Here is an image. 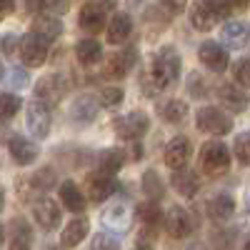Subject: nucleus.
<instances>
[{"mask_svg":"<svg viewBox=\"0 0 250 250\" xmlns=\"http://www.w3.org/2000/svg\"><path fill=\"white\" fill-rule=\"evenodd\" d=\"M195 123H198V130L210 133V135H225L233 130V118L220 108H200L195 115Z\"/></svg>","mask_w":250,"mask_h":250,"instance_id":"nucleus-4","label":"nucleus"},{"mask_svg":"<svg viewBox=\"0 0 250 250\" xmlns=\"http://www.w3.org/2000/svg\"><path fill=\"white\" fill-rule=\"evenodd\" d=\"M105 23H108L105 8H100V5H85V8L80 10V28L83 30L98 35L100 30H105Z\"/></svg>","mask_w":250,"mask_h":250,"instance_id":"nucleus-15","label":"nucleus"},{"mask_svg":"<svg viewBox=\"0 0 250 250\" xmlns=\"http://www.w3.org/2000/svg\"><path fill=\"white\" fill-rule=\"evenodd\" d=\"M70 3L73 0H40V5H43V10L53 13V15H62L70 10Z\"/></svg>","mask_w":250,"mask_h":250,"instance_id":"nucleus-37","label":"nucleus"},{"mask_svg":"<svg viewBox=\"0 0 250 250\" xmlns=\"http://www.w3.org/2000/svg\"><path fill=\"white\" fill-rule=\"evenodd\" d=\"M33 30H35L38 35H43L48 43H50V40L60 38V33H62V23H60V20H58L53 13H48V15H38Z\"/></svg>","mask_w":250,"mask_h":250,"instance_id":"nucleus-26","label":"nucleus"},{"mask_svg":"<svg viewBox=\"0 0 250 250\" xmlns=\"http://www.w3.org/2000/svg\"><path fill=\"white\" fill-rule=\"evenodd\" d=\"M200 55V62L208 68V70H213V73H223L228 68V62H230V58H228V50L220 45V43H213V40H205V43L200 45L198 50Z\"/></svg>","mask_w":250,"mask_h":250,"instance_id":"nucleus-7","label":"nucleus"},{"mask_svg":"<svg viewBox=\"0 0 250 250\" xmlns=\"http://www.w3.org/2000/svg\"><path fill=\"white\" fill-rule=\"evenodd\" d=\"M18 53H20V58H23V62L28 68H40L48 58V40L43 35H38L35 30H30L20 38Z\"/></svg>","mask_w":250,"mask_h":250,"instance_id":"nucleus-3","label":"nucleus"},{"mask_svg":"<svg viewBox=\"0 0 250 250\" xmlns=\"http://www.w3.org/2000/svg\"><path fill=\"white\" fill-rule=\"evenodd\" d=\"M220 100L225 108H230L233 113H243L248 108V100H245V93L233 88V85H223L220 88Z\"/></svg>","mask_w":250,"mask_h":250,"instance_id":"nucleus-30","label":"nucleus"},{"mask_svg":"<svg viewBox=\"0 0 250 250\" xmlns=\"http://www.w3.org/2000/svg\"><path fill=\"white\" fill-rule=\"evenodd\" d=\"M100 173H105V175H115L123 165H125V153L120 148H108V150H103L100 153Z\"/></svg>","mask_w":250,"mask_h":250,"instance_id":"nucleus-27","label":"nucleus"},{"mask_svg":"<svg viewBox=\"0 0 250 250\" xmlns=\"http://www.w3.org/2000/svg\"><path fill=\"white\" fill-rule=\"evenodd\" d=\"M180 68H183V62H180L178 50H175V48H163V50L155 55V60L150 62V70H148V73H150L153 80L158 83V88L163 90V88H170V85H175V83H178Z\"/></svg>","mask_w":250,"mask_h":250,"instance_id":"nucleus-1","label":"nucleus"},{"mask_svg":"<svg viewBox=\"0 0 250 250\" xmlns=\"http://www.w3.org/2000/svg\"><path fill=\"white\" fill-rule=\"evenodd\" d=\"M235 155L243 165H248V133H240L235 138Z\"/></svg>","mask_w":250,"mask_h":250,"instance_id":"nucleus-39","label":"nucleus"},{"mask_svg":"<svg viewBox=\"0 0 250 250\" xmlns=\"http://www.w3.org/2000/svg\"><path fill=\"white\" fill-rule=\"evenodd\" d=\"M3 48H5V55H10V58H13V53H15V48H18V38H15V35H5Z\"/></svg>","mask_w":250,"mask_h":250,"instance_id":"nucleus-43","label":"nucleus"},{"mask_svg":"<svg viewBox=\"0 0 250 250\" xmlns=\"http://www.w3.org/2000/svg\"><path fill=\"white\" fill-rule=\"evenodd\" d=\"M0 78H3V68H0Z\"/></svg>","mask_w":250,"mask_h":250,"instance_id":"nucleus-49","label":"nucleus"},{"mask_svg":"<svg viewBox=\"0 0 250 250\" xmlns=\"http://www.w3.org/2000/svg\"><path fill=\"white\" fill-rule=\"evenodd\" d=\"M200 165H203V170L210 173V175L225 173L228 168H230V148L220 140L205 143L203 150H200Z\"/></svg>","mask_w":250,"mask_h":250,"instance_id":"nucleus-2","label":"nucleus"},{"mask_svg":"<svg viewBox=\"0 0 250 250\" xmlns=\"http://www.w3.org/2000/svg\"><path fill=\"white\" fill-rule=\"evenodd\" d=\"M203 3L210 8V13L215 15V20H225L228 15H230V10H233L230 0H203Z\"/></svg>","mask_w":250,"mask_h":250,"instance_id":"nucleus-35","label":"nucleus"},{"mask_svg":"<svg viewBox=\"0 0 250 250\" xmlns=\"http://www.w3.org/2000/svg\"><path fill=\"white\" fill-rule=\"evenodd\" d=\"M33 215L38 220L40 228H45V230H53V228L60 225V218H62V210L60 205L53 200V198H43L33 205Z\"/></svg>","mask_w":250,"mask_h":250,"instance_id":"nucleus-9","label":"nucleus"},{"mask_svg":"<svg viewBox=\"0 0 250 250\" xmlns=\"http://www.w3.org/2000/svg\"><path fill=\"white\" fill-rule=\"evenodd\" d=\"M158 113H160V118H163L165 123L178 125V123H183V120L188 118V103H185V100H178V98H170V100L160 103Z\"/></svg>","mask_w":250,"mask_h":250,"instance_id":"nucleus-24","label":"nucleus"},{"mask_svg":"<svg viewBox=\"0 0 250 250\" xmlns=\"http://www.w3.org/2000/svg\"><path fill=\"white\" fill-rule=\"evenodd\" d=\"M28 128L35 138H48L50 133V108L45 105L43 100H33L30 105H28Z\"/></svg>","mask_w":250,"mask_h":250,"instance_id":"nucleus-6","label":"nucleus"},{"mask_svg":"<svg viewBox=\"0 0 250 250\" xmlns=\"http://www.w3.org/2000/svg\"><path fill=\"white\" fill-rule=\"evenodd\" d=\"M208 208H210V218L218 220V223H225V220H230L235 215V200L228 193H218L215 198H210Z\"/></svg>","mask_w":250,"mask_h":250,"instance_id":"nucleus-19","label":"nucleus"},{"mask_svg":"<svg viewBox=\"0 0 250 250\" xmlns=\"http://www.w3.org/2000/svg\"><path fill=\"white\" fill-rule=\"evenodd\" d=\"M5 208V193H3V185H0V210Z\"/></svg>","mask_w":250,"mask_h":250,"instance_id":"nucleus-47","label":"nucleus"},{"mask_svg":"<svg viewBox=\"0 0 250 250\" xmlns=\"http://www.w3.org/2000/svg\"><path fill=\"white\" fill-rule=\"evenodd\" d=\"M98 108H100V100L98 98H93L90 93L80 95L73 103V120H78V123H93L95 115H98Z\"/></svg>","mask_w":250,"mask_h":250,"instance_id":"nucleus-18","label":"nucleus"},{"mask_svg":"<svg viewBox=\"0 0 250 250\" xmlns=\"http://www.w3.org/2000/svg\"><path fill=\"white\" fill-rule=\"evenodd\" d=\"M190 23H193L195 30H210L218 20L210 13V8H208L203 0H198V3H193V8H190Z\"/></svg>","mask_w":250,"mask_h":250,"instance_id":"nucleus-28","label":"nucleus"},{"mask_svg":"<svg viewBox=\"0 0 250 250\" xmlns=\"http://www.w3.org/2000/svg\"><path fill=\"white\" fill-rule=\"evenodd\" d=\"M103 225L108 230H118V233H125L130 228V210L125 205H113L103 213Z\"/></svg>","mask_w":250,"mask_h":250,"instance_id":"nucleus-20","label":"nucleus"},{"mask_svg":"<svg viewBox=\"0 0 250 250\" xmlns=\"http://www.w3.org/2000/svg\"><path fill=\"white\" fill-rule=\"evenodd\" d=\"M93 248H110V250H118L120 243H118L113 235H103V233H100V235L93 238Z\"/></svg>","mask_w":250,"mask_h":250,"instance_id":"nucleus-40","label":"nucleus"},{"mask_svg":"<svg viewBox=\"0 0 250 250\" xmlns=\"http://www.w3.org/2000/svg\"><path fill=\"white\" fill-rule=\"evenodd\" d=\"M85 235H88V220L85 218H73L65 225V230H62L60 243L65 245V248H73V245L83 243V238H85Z\"/></svg>","mask_w":250,"mask_h":250,"instance_id":"nucleus-25","label":"nucleus"},{"mask_svg":"<svg viewBox=\"0 0 250 250\" xmlns=\"http://www.w3.org/2000/svg\"><path fill=\"white\" fill-rule=\"evenodd\" d=\"M113 193H115V183H113L110 175H105V173L88 175V195H90V200L103 203V200H108Z\"/></svg>","mask_w":250,"mask_h":250,"instance_id":"nucleus-17","label":"nucleus"},{"mask_svg":"<svg viewBox=\"0 0 250 250\" xmlns=\"http://www.w3.org/2000/svg\"><path fill=\"white\" fill-rule=\"evenodd\" d=\"M65 83H62L58 75H45V78H40L35 83V98L38 100H43L45 105H55V103L62 98V93H65Z\"/></svg>","mask_w":250,"mask_h":250,"instance_id":"nucleus-10","label":"nucleus"},{"mask_svg":"<svg viewBox=\"0 0 250 250\" xmlns=\"http://www.w3.org/2000/svg\"><path fill=\"white\" fill-rule=\"evenodd\" d=\"M135 215H138V220H140L143 225H150V228H155V225L163 220L160 208H158L153 200H150V203H140L138 210H135Z\"/></svg>","mask_w":250,"mask_h":250,"instance_id":"nucleus-33","label":"nucleus"},{"mask_svg":"<svg viewBox=\"0 0 250 250\" xmlns=\"http://www.w3.org/2000/svg\"><path fill=\"white\" fill-rule=\"evenodd\" d=\"M8 148H10V155L18 165H30L35 158H38V148L23 135H13L10 143H8Z\"/></svg>","mask_w":250,"mask_h":250,"instance_id":"nucleus-16","label":"nucleus"},{"mask_svg":"<svg viewBox=\"0 0 250 250\" xmlns=\"http://www.w3.org/2000/svg\"><path fill=\"white\" fill-rule=\"evenodd\" d=\"M3 240H5V230H3V225H0V245H3Z\"/></svg>","mask_w":250,"mask_h":250,"instance_id":"nucleus-48","label":"nucleus"},{"mask_svg":"<svg viewBox=\"0 0 250 250\" xmlns=\"http://www.w3.org/2000/svg\"><path fill=\"white\" fill-rule=\"evenodd\" d=\"M165 230H168V235H173V238H185V235H190L193 223H190V215H188L185 208L173 205L170 210L165 213Z\"/></svg>","mask_w":250,"mask_h":250,"instance_id":"nucleus-11","label":"nucleus"},{"mask_svg":"<svg viewBox=\"0 0 250 250\" xmlns=\"http://www.w3.org/2000/svg\"><path fill=\"white\" fill-rule=\"evenodd\" d=\"M120 103H123V90L118 85H105L100 90V105L113 108V105H120Z\"/></svg>","mask_w":250,"mask_h":250,"instance_id":"nucleus-34","label":"nucleus"},{"mask_svg":"<svg viewBox=\"0 0 250 250\" xmlns=\"http://www.w3.org/2000/svg\"><path fill=\"white\" fill-rule=\"evenodd\" d=\"M230 5H235V8H248V0H230Z\"/></svg>","mask_w":250,"mask_h":250,"instance_id":"nucleus-46","label":"nucleus"},{"mask_svg":"<svg viewBox=\"0 0 250 250\" xmlns=\"http://www.w3.org/2000/svg\"><path fill=\"white\" fill-rule=\"evenodd\" d=\"M190 150H193L190 140L178 135V138H173L168 145H165L163 160H165V165H168L170 170H178V168H183V165H188V160H190Z\"/></svg>","mask_w":250,"mask_h":250,"instance_id":"nucleus-8","label":"nucleus"},{"mask_svg":"<svg viewBox=\"0 0 250 250\" xmlns=\"http://www.w3.org/2000/svg\"><path fill=\"white\" fill-rule=\"evenodd\" d=\"M75 58H78L80 65L90 68L103 58V45L98 43L95 38H85V40H80V43L75 45Z\"/></svg>","mask_w":250,"mask_h":250,"instance_id":"nucleus-21","label":"nucleus"},{"mask_svg":"<svg viewBox=\"0 0 250 250\" xmlns=\"http://www.w3.org/2000/svg\"><path fill=\"white\" fill-rule=\"evenodd\" d=\"M105 28H108V40L113 45L125 43V40L130 38V33H133V23H130L128 15H113V20L105 23Z\"/></svg>","mask_w":250,"mask_h":250,"instance_id":"nucleus-23","label":"nucleus"},{"mask_svg":"<svg viewBox=\"0 0 250 250\" xmlns=\"http://www.w3.org/2000/svg\"><path fill=\"white\" fill-rule=\"evenodd\" d=\"M33 185H38L40 190H50V188L55 185V170L53 168H40L38 175L33 178Z\"/></svg>","mask_w":250,"mask_h":250,"instance_id":"nucleus-36","label":"nucleus"},{"mask_svg":"<svg viewBox=\"0 0 250 250\" xmlns=\"http://www.w3.org/2000/svg\"><path fill=\"white\" fill-rule=\"evenodd\" d=\"M163 3V8L168 10V13H180V10H185V5H188V0H160Z\"/></svg>","mask_w":250,"mask_h":250,"instance_id":"nucleus-42","label":"nucleus"},{"mask_svg":"<svg viewBox=\"0 0 250 250\" xmlns=\"http://www.w3.org/2000/svg\"><path fill=\"white\" fill-rule=\"evenodd\" d=\"M113 128H115V133H118L120 138H125V140H138V138H143L145 133H148L150 120H148V115H145L143 110H133V113H128V115L118 118V120L113 123Z\"/></svg>","mask_w":250,"mask_h":250,"instance_id":"nucleus-5","label":"nucleus"},{"mask_svg":"<svg viewBox=\"0 0 250 250\" xmlns=\"http://www.w3.org/2000/svg\"><path fill=\"white\" fill-rule=\"evenodd\" d=\"M13 5H15V0H0V15L10 13V10H13Z\"/></svg>","mask_w":250,"mask_h":250,"instance_id":"nucleus-44","label":"nucleus"},{"mask_svg":"<svg viewBox=\"0 0 250 250\" xmlns=\"http://www.w3.org/2000/svg\"><path fill=\"white\" fill-rule=\"evenodd\" d=\"M235 80L240 83L243 88H248V58H240L235 65Z\"/></svg>","mask_w":250,"mask_h":250,"instance_id":"nucleus-41","label":"nucleus"},{"mask_svg":"<svg viewBox=\"0 0 250 250\" xmlns=\"http://www.w3.org/2000/svg\"><path fill=\"white\" fill-rule=\"evenodd\" d=\"M188 90H190L193 98H205L208 95V88H205V83H203V78L198 73L190 75V80H188Z\"/></svg>","mask_w":250,"mask_h":250,"instance_id":"nucleus-38","label":"nucleus"},{"mask_svg":"<svg viewBox=\"0 0 250 250\" xmlns=\"http://www.w3.org/2000/svg\"><path fill=\"white\" fill-rule=\"evenodd\" d=\"M143 190H145V195H148L150 200H160L165 195V183H163V178L155 170H148L143 175Z\"/></svg>","mask_w":250,"mask_h":250,"instance_id":"nucleus-31","label":"nucleus"},{"mask_svg":"<svg viewBox=\"0 0 250 250\" xmlns=\"http://www.w3.org/2000/svg\"><path fill=\"white\" fill-rule=\"evenodd\" d=\"M33 243V230L25 218H15L10 223V245L13 248H28Z\"/></svg>","mask_w":250,"mask_h":250,"instance_id":"nucleus-29","label":"nucleus"},{"mask_svg":"<svg viewBox=\"0 0 250 250\" xmlns=\"http://www.w3.org/2000/svg\"><path fill=\"white\" fill-rule=\"evenodd\" d=\"M20 105H23V100H20L18 95H13V93H0V123L13 120V118L18 115Z\"/></svg>","mask_w":250,"mask_h":250,"instance_id":"nucleus-32","label":"nucleus"},{"mask_svg":"<svg viewBox=\"0 0 250 250\" xmlns=\"http://www.w3.org/2000/svg\"><path fill=\"white\" fill-rule=\"evenodd\" d=\"M220 38L228 48L233 50H243L248 45V25L243 20H233V23H225L220 30Z\"/></svg>","mask_w":250,"mask_h":250,"instance_id":"nucleus-14","label":"nucleus"},{"mask_svg":"<svg viewBox=\"0 0 250 250\" xmlns=\"http://www.w3.org/2000/svg\"><path fill=\"white\" fill-rule=\"evenodd\" d=\"M60 200L73 213H83V210H85V195H83V190L73 180H65L60 185Z\"/></svg>","mask_w":250,"mask_h":250,"instance_id":"nucleus-22","label":"nucleus"},{"mask_svg":"<svg viewBox=\"0 0 250 250\" xmlns=\"http://www.w3.org/2000/svg\"><path fill=\"white\" fill-rule=\"evenodd\" d=\"M25 8H28L30 13H38L43 5H40V0H25Z\"/></svg>","mask_w":250,"mask_h":250,"instance_id":"nucleus-45","label":"nucleus"},{"mask_svg":"<svg viewBox=\"0 0 250 250\" xmlns=\"http://www.w3.org/2000/svg\"><path fill=\"white\" fill-rule=\"evenodd\" d=\"M135 60H138V50L135 48H123V50L113 53L110 60H108V65H105V75H110V78H125V75L133 70Z\"/></svg>","mask_w":250,"mask_h":250,"instance_id":"nucleus-12","label":"nucleus"},{"mask_svg":"<svg viewBox=\"0 0 250 250\" xmlns=\"http://www.w3.org/2000/svg\"><path fill=\"white\" fill-rule=\"evenodd\" d=\"M173 188H175L180 195L193 198V195H198V190H200V178H198L195 170H188L185 165H183V168L173 170Z\"/></svg>","mask_w":250,"mask_h":250,"instance_id":"nucleus-13","label":"nucleus"}]
</instances>
